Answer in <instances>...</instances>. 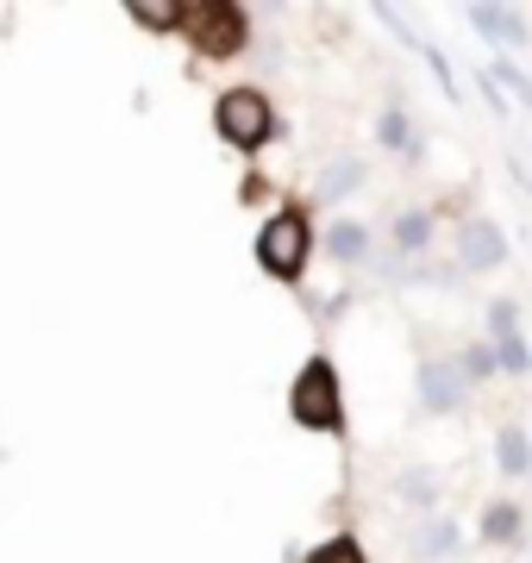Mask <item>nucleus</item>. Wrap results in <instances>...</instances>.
<instances>
[{
  "label": "nucleus",
  "mask_w": 532,
  "mask_h": 563,
  "mask_svg": "<svg viewBox=\"0 0 532 563\" xmlns=\"http://www.w3.org/2000/svg\"><path fill=\"white\" fill-rule=\"evenodd\" d=\"M395 239H401V251H420V239H426V220H420V213H408V220L395 225Z\"/></svg>",
  "instance_id": "11"
},
{
  "label": "nucleus",
  "mask_w": 532,
  "mask_h": 563,
  "mask_svg": "<svg viewBox=\"0 0 532 563\" xmlns=\"http://www.w3.org/2000/svg\"><path fill=\"white\" fill-rule=\"evenodd\" d=\"M257 257H264L269 276H295L308 263V220L301 213H276L264 225V239H257Z\"/></svg>",
  "instance_id": "4"
},
{
  "label": "nucleus",
  "mask_w": 532,
  "mask_h": 563,
  "mask_svg": "<svg viewBox=\"0 0 532 563\" xmlns=\"http://www.w3.org/2000/svg\"><path fill=\"white\" fill-rule=\"evenodd\" d=\"M332 257H345V263L364 257V225H339L332 232Z\"/></svg>",
  "instance_id": "8"
},
{
  "label": "nucleus",
  "mask_w": 532,
  "mask_h": 563,
  "mask_svg": "<svg viewBox=\"0 0 532 563\" xmlns=\"http://www.w3.org/2000/svg\"><path fill=\"white\" fill-rule=\"evenodd\" d=\"M308 563H364V551H357L351 539H326V544H320V551H313Z\"/></svg>",
  "instance_id": "9"
},
{
  "label": "nucleus",
  "mask_w": 532,
  "mask_h": 563,
  "mask_svg": "<svg viewBox=\"0 0 532 563\" xmlns=\"http://www.w3.org/2000/svg\"><path fill=\"white\" fill-rule=\"evenodd\" d=\"M213 120H220L225 144H239V151H257V144L269 139V125H276V113H269V101L257 95V88H232V95H220V107H213Z\"/></svg>",
  "instance_id": "1"
},
{
  "label": "nucleus",
  "mask_w": 532,
  "mask_h": 563,
  "mask_svg": "<svg viewBox=\"0 0 532 563\" xmlns=\"http://www.w3.org/2000/svg\"><path fill=\"white\" fill-rule=\"evenodd\" d=\"M182 25H188V38L201 44L207 57H232V51L245 44V13H239V7H213V0H201V7H182Z\"/></svg>",
  "instance_id": "3"
},
{
  "label": "nucleus",
  "mask_w": 532,
  "mask_h": 563,
  "mask_svg": "<svg viewBox=\"0 0 532 563\" xmlns=\"http://www.w3.org/2000/svg\"><path fill=\"white\" fill-rule=\"evenodd\" d=\"M457 388H464L457 363H432L426 369V407H457Z\"/></svg>",
  "instance_id": "5"
},
{
  "label": "nucleus",
  "mask_w": 532,
  "mask_h": 563,
  "mask_svg": "<svg viewBox=\"0 0 532 563\" xmlns=\"http://www.w3.org/2000/svg\"><path fill=\"white\" fill-rule=\"evenodd\" d=\"M527 439H520V432H501V470H508V476H520V470H527Z\"/></svg>",
  "instance_id": "10"
},
{
  "label": "nucleus",
  "mask_w": 532,
  "mask_h": 563,
  "mask_svg": "<svg viewBox=\"0 0 532 563\" xmlns=\"http://www.w3.org/2000/svg\"><path fill=\"white\" fill-rule=\"evenodd\" d=\"M470 20L483 25V32H495V38H513V32H520V20L501 13V7H470Z\"/></svg>",
  "instance_id": "7"
},
{
  "label": "nucleus",
  "mask_w": 532,
  "mask_h": 563,
  "mask_svg": "<svg viewBox=\"0 0 532 563\" xmlns=\"http://www.w3.org/2000/svg\"><path fill=\"white\" fill-rule=\"evenodd\" d=\"M464 257H470L476 269L501 263V232H495V225H470V232H464Z\"/></svg>",
  "instance_id": "6"
},
{
  "label": "nucleus",
  "mask_w": 532,
  "mask_h": 563,
  "mask_svg": "<svg viewBox=\"0 0 532 563\" xmlns=\"http://www.w3.org/2000/svg\"><path fill=\"white\" fill-rule=\"evenodd\" d=\"M357 176H364L357 163H339V169H332V176H326V201H332V195H345V188H351V181H357Z\"/></svg>",
  "instance_id": "12"
},
{
  "label": "nucleus",
  "mask_w": 532,
  "mask_h": 563,
  "mask_svg": "<svg viewBox=\"0 0 532 563\" xmlns=\"http://www.w3.org/2000/svg\"><path fill=\"white\" fill-rule=\"evenodd\" d=\"M295 420L313 426V432H332L339 426V376H332L326 357H313L295 383Z\"/></svg>",
  "instance_id": "2"
}]
</instances>
